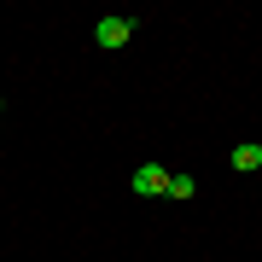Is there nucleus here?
Here are the masks:
<instances>
[{
    "label": "nucleus",
    "mask_w": 262,
    "mask_h": 262,
    "mask_svg": "<svg viewBox=\"0 0 262 262\" xmlns=\"http://www.w3.org/2000/svg\"><path fill=\"white\" fill-rule=\"evenodd\" d=\"M94 41H99L105 53L128 47V41H134V18H99V24H94Z\"/></svg>",
    "instance_id": "nucleus-1"
},
{
    "label": "nucleus",
    "mask_w": 262,
    "mask_h": 262,
    "mask_svg": "<svg viewBox=\"0 0 262 262\" xmlns=\"http://www.w3.org/2000/svg\"><path fill=\"white\" fill-rule=\"evenodd\" d=\"M128 187L140 192V198H158V192H169V169H163V163H140V169L128 175Z\"/></svg>",
    "instance_id": "nucleus-2"
},
{
    "label": "nucleus",
    "mask_w": 262,
    "mask_h": 262,
    "mask_svg": "<svg viewBox=\"0 0 262 262\" xmlns=\"http://www.w3.org/2000/svg\"><path fill=\"white\" fill-rule=\"evenodd\" d=\"M227 163H233L239 175H256V169H262V146H256V140H239V146H233V158H227Z\"/></svg>",
    "instance_id": "nucleus-3"
},
{
    "label": "nucleus",
    "mask_w": 262,
    "mask_h": 262,
    "mask_svg": "<svg viewBox=\"0 0 262 262\" xmlns=\"http://www.w3.org/2000/svg\"><path fill=\"white\" fill-rule=\"evenodd\" d=\"M192 192H198L192 175H169V192H163V198H192Z\"/></svg>",
    "instance_id": "nucleus-4"
},
{
    "label": "nucleus",
    "mask_w": 262,
    "mask_h": 262,
    "mask_svg": "<svg viewBox=\"0 0 262 262\" xmlns=\"http://www.w3.org/2000/svg\"><path fill=\"white\" fill-rule=\"evenodd\" d=\"M0 111H6V99H0Z\"/></svg>",
    "instance_id": "nucleus-5"
}]
</instances>
